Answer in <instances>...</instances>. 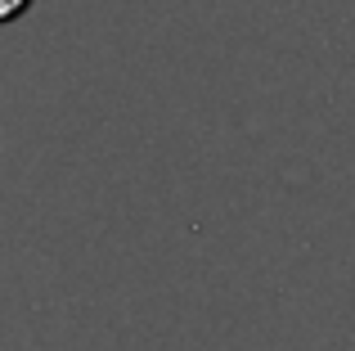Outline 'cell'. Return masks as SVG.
<instances>
[{"label":"cell","mask_w":355,"mask_h":351,"mask_svg":"<svg viewBox=\"0 0 355 351\" xmlns=\"http://www.w3.org/2000/svg\"><path fill=\"white\" fill-rule=\"evenodd\" d=\"M32 5V0H0V23H9V18H18L23 9Z\"/></svg>","instance_id":"cell-1"}]
</instances>
